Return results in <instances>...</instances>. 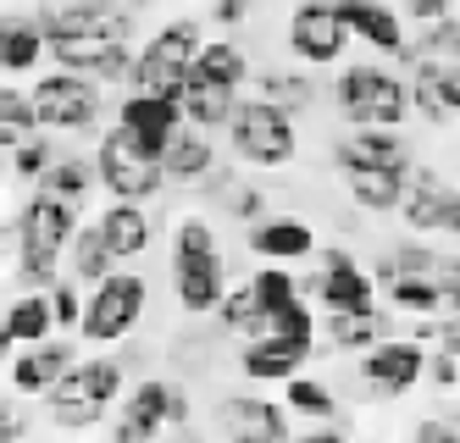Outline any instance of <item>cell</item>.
Here are the masks:
<instances>
[{
    "mask_svg": "<svg viewBox=\"0 0 460 443\" xmlns=\"http://www.w3.org/2000/svg\"><path fill=\"white\" fill-rule=\"evenodd\" d=\"M45 56V33L34 17H0V66L6 73H34Z\"/></svg>",
    "mask_w": 460,
    "mask_h": 443,
    "instance_id": "obj_28",
    "label": "cell"
},
{
    "mask_svg": "<svg viewBox=\"0 0 460 443\" xmlns=\"http://www.w3.org/2000/svg\"><path fill=\"white\" fill-rule=\"evenodd\" d=\"M227 211H239V217H267V199H261L255 189H227Z\"/></svg>",
    "mask_w": 460,
    "mask_h": 443,
    "instance_id": "obj_44",
    "label": "cell"
},
{
    "mask_svg": "<svg viewBox=\"0 0 460 443\" xmlns=\"http://www.w3.org/2000/svg\"><path fill=\"white\" fill-rule=\"evenodd\" d=\"M94 233L106 238L111 261H134V255H145V250H150L155 222L145 217V199H111V206L101 211V222H94Z\"/></svg>",
    "mask_w": 460,
    "mask_h": 443,
    "instance_id": "obj_19",
    "label": "cell"
},
{
    "mask_svg": "<svg viewBox=\"0 0 460 443\" xmlns=\"http://www.w3.org/2000/svg\"><path fill=\"white\" fill-rule=\"evenodd\" d=\"M261 338H288V344H305V350H316V311L294 294V299H283V305H272L267 311V322H261Z\"/></svg>",
    "mask_w": 460,
    "mask_h": 443,
    "instance_id": "obj_30",
    "label": "cell"
},
{
    "mask_svg": "<svg viewBox=\"0 0 460 443\" xmlns=\"http://www.w3.org/2000/svg\"><path fill=\"white\" fill-rule=\"evenodd\" d=\"M6 173H12V166H6V150H0V178H6Z\"/></svg>",
    "mask_w": 460,
    "mask_h": 443,
    "instance_id": "obj_50",
    "label": "cell"
},
{
    "mask_svg": "<svg viewBox=\"0 0 460 443\" xmlns=\"http://www.w3.org/2000/svg\"><path fill=\"white\" fill-rule=\"evenodd\" d=\"M250 288H255V299H261V311H272V305H283V299H294V294H300V288H294V278H288V266H283V261L261 266L255 278H250Z\"/></svg>",
    "mask_w": 460,
    "mask_h": 443,
    "instance_id": "obj_40",
    "label": "cell"
},
{
    "mask_svg": "<svg viewBox=\"0 0 460 443\" xmlns=\"http://www.w3.org/2000/svg\"><path fill=\"white\" fill-rule=\"evenodd\" d=\"M101 106H106V94L94 78L84 73H45L34 84V94H28V111H34V128H61V133H84L101 122Z\"/></svg>",
    "mask_w": 460,
    "mask_h": 443,
    "instance_id": "obj_9",
    "label": "cell"
},
{
    "mask_svg": "<svg viewBox=\"0 0 460 443\" xmlns=\"http://www.w3.org/2000/svg\"><path fill=\"white\" fill-rule=\"evenodd\" d=\"M78 283L73 278H50V322H61V327H78Z\"/></svg>",
    "mask_w": 460,
    "mask_h": 443,
    "instance_id": "obj_41",
    "label": "cell"
},
{
    "mask_svg": "<svg viewBox=\"0 0 460 443\" xmlns=\"http://www.w3.org/2000/svg\"><path fill=\"white\" fill-rule=\"evenodd\" d=\"M344 173V189L355 206H367V211H400V183L405 173L400 166H339Z\"/></svg>",
    "mask_w": 460,
    "mask_h": 443,
    "instance_id": "obj_26",
    "label": "cell"
},
{
    "mask_svg": "<svg viewBox=\"0 0 460 443\" xmlns=\"http://www.w3.org/2000/svg\"><path fill=\"white\" fill-rule=\"evenodd\" d=\"M0 332H6L12 344H40V338H50V299L22 294L17 305H6V322H0Z\"/></svg>",
    "mask_w": 460,
    "mask_h": 443,
    "instance_id": "obj_32",
    "label": "cell"
},
{
    "mask_svg": "<svg viewBox=\"0 0 460 443\" xmlns=\"http://www.w3.org/2000/svg\"><path fill=\"white\" fill-rule=\"evenodd\" d=\"M227 145H234L239 161L250 166H288L300 139H294V117L272 100H234V111H227Z\"/></svg>",
    "mask_w": 460,
    "mask_h": 443,
    "instance_id": "obj_5",
    "label": "cell"
},
{
    "mask_svg": "<svg viewBox=\"0 0 460 443\" xmlns=\"http://www.w3.org/2000/svg\"><path fill=\"white\" fill-rule=\"evenodd\" d=\"M189 421V394L172 383H139V394H128L122 416H117V438L122 443H139L155 438L161 427H183Z\"/></svg>",
    "mask_w": 460,
    "mask_h": 443,
    "instance_id": "obj_13",
    "label": "cell"
},
{
    "mask_svg": "<svg viewBox=\"0 0 460 443\" xmlns=\"http://www.w3.org/2000/svg\"><path fill=\"white\" fill-rule=\"evenodd\" d=\"M421 360H427V350L416 344V338H377V344H367L360 377H367V388H377L383 399H394V394H411L416 388Z\"/></svg>",
    "mask_w": 460,
    "mask_h": 443,
    "instance_id": "obj_14",
    "label": "cell"
},
{
    "mask_svg": "<svg viewBox=\"0 0 460 443\" xmlns=\"http://www.w3.org/2000/svg\"><path fill=\"white\" fill-rule=\"evenodd\" d=\"M189 66L206 73V78H217V84H227V89H239L250 78V61H244V50L234 40H200V50H194Z\"/></svg>",
    "mask_w": 460,
    "mask_h": 443,
    "instance_id": "obj_31",
    "label": "cell"
},
{
    "mask_svg": "<svg viewBox=\"0 0 460 443\" xmlns=\"http://www.w3.org/2000/svg\"><path fill=\"white\" fill-rule=\"evenodd\" d=\"M421 371H427V377H433L444 394H455V383H460V360H455V344L433 350V360H421Z\"/></svg>",
    "mask_w": 460,
    "mask_h": 443,
    "instance_id": "obj_43",
    "label": "cell"
},
{
    "mask_svg": "<svg viewBox=\"0 0 460 443\" xmlns=\"http://www.w3.org/2000/svg\"><path fill=\"white\" fill-rule=\"evenodd\" d=\"M183 122V111H178V100H167V94H145V89H134L122 100V111H117V128L134 139L139 150H150V155H161V145H167V133Z\"/></svg>",
    "mask_w": 460,
    "mask_h": 443,
    "instance_id": "obj_17",
    "label": "cell"
},
{
    "mask_svg": "<svg viewBox=\"0 0 460 443\" xmlns=\"http://www.w3.org/2000/svg\"><path fill=\"white\" fill-rule=\"evenodd\" d=\"M288 383V411H300V416H311V421H333V411H339V399H333V388L327 383H316V377H283Z\"/></svg>",
    "mask_w": 460,
    "mask_h": 443,
    "instance_id": "obj_36",
    "label": "cell"
},
{
    "mask_svg": "<svg viewBox=\"0 0 460 443\" xmlns=\"http://www.w3.org/2000/svg\"><path fill=\"white\" fill-rule=\"evenodd\" d=\"M222 288H227V266L217 250V233L206 222H178V233H172V294H178V305L194 316H206V311H217Z\"/></svg>",
    "mask_w": 460,
    "mask_h": 443,
    "instance_id": "obj_3",
    "label": "cell"
},
{
    "mask_svg": "<svg viewBox=\"0 0 460 443\" xmlns=\"http://www.w3.org/2000/svg\"><path fill=\"white\" fill-rule=\"evenodd\" d=\"M78 227V206L61 194H34L17 217V250H22V283H50L56 278V261L67 255V238Z\"/></svg>",
    "mask_w": 460,
    "mask_h": 443,
    "instance_id": "obj_2",
    "label": "cell"
},
{
    "mask_svg": "<svg viewBox=\"0 0 460 443\" xmlns=\"http://www.w3.org/2000/svg\"><path fill=\"white\" fill-rule=\"evenodd\" d=\"M211 421H217V432H227V438H288V416L278 411V404L250 399V394L222 399L217 411H211Z\"/></svg>",
    "mask_w": 460,
    "mask_h": 443,
    "instance_id": "obj_21",
    "label": "cell"
},
{
    "mask_svg": "<svg viewBox=\"0 0 460 443\" xmlns=\"http://www.w3.org/2000/svg\"><path fill=\"white\" fill-rule=\"evenodd\" d=\"M67 250H73V283H101L111 271V250H106V238L94 227H73Z\"/></svg>",
    "mask_w": 460,
    "mask_h": 443,
    "instance_id": "obj_34",
    "label": "cell"
},
{
    "mask_svg": "<svg viewBox=\"0 0 460 443\" xmlns=\"http://www.w3.org/2000/svg\"><path fill=\"white\" fill-rule=\"evenodd\" d=\"M455 45H460V22H455V12L449 17H433V22H427V33H421V40L416 45H405V56L411 61H455Z\"/></svg>",
    "mask_w": 460,
    "mask_h": 443,
    "instance_id": "obj_37",
    "label": "cell"
},
{
    "mask_svg": "<svg viewBox=\"0 0 460 443\" xmlns=\"http://www.w3.org/2000/svg\"><path fill=\"white\" fill-rule=\"evenodd\" d=\"M411 94V111H421L433 128H455V111H460V73L455 61H416V73L405 84Z\"/></svg>",
    "mask_w": 460,
    "mask_h": 443,
    "instance_id": "obj_16",
    "label": "cell"
},
{
    "mask_svg": "<svg viewBox=\"0 0 460 443\" xmlns=\"http://www.w3.org/2000/svg\"><path fill=\"white\" fill-rule=\"evenodd\" d=\"M122 394V360H67V371L45 388V411L56 427H94L106 404Z\"/></svg>",
    "mask_w": 460,
    "mask_h": 443,
    "instance_id": "obj_4",
    "label": "cell"
},
{
    "mask_svg": "<svg viewBox=\"0 0 460 443\" xmlns=\"http://www.w3.org/2000/svg\"><path fill=\"white\" fill-rule=\"evenodd\" d=\"M288 50L300 56L305 66H333L349 50V28H344L333 0H305V6H294V17H288Z\"/></svg>",
    "mask_w": 460,
    "mask_h": 443,
    "instance_id": "obj_12",
    "label": "cell"
},
{
    "mask_svg": "<svg viewBox=\"0 0 460 443\" xmlns=\"http://www.w3.org/2000/svg\"><path fill=\"white\" fill-rule=\"evenodd\" d=\"M22 432H28V416H22V404L0 399V443H6V438H22Z\"/></svg>",
    "mask_w": 460,
    "mask_h": 443,
    "instance_id": "obj_45",
    "label": "cell"
},
{
    "mask_svg": "<svg viewBox=\"0 0 460 443\" xmlns=\"http://www.w3.org/2000/svg\"><path fill=\"white\" fill-rule=\"evenodd\" d=\"M305 344H288V338H250V350L239 355V366H244V377H255V383H283V377H294V371L305 366Z\"/></svg>",
    "mask_w": 460,
    "mask_h": 443,
    "instance_id": "obj_25",
    "label": "cell"
},
{
    "mask_svg": "<svg viewBox=\"0 0 460 443\" xmlns=\"http://www.w3.org/2000/svg\"><path fill=\"white\" fill-rule=\"evenodd\" d=\"M339 111L349 128H400L411 117L405 78L388 66H344L339 73Z\"/></svg>",
    "mask_w": 460,
    "mask_h": 443,
    "instance_id": "obj_7",
    "label": "cell"
},
{
    "mask_svg": "<svg viewBox=\"0 0 460 443\" xmlns=\"http://www.w3.org/2000/svg\"><path fill=\"white\" fill-rule=\"evenodd\" d=\"M155 161H161V178H167V183H206L211 166H217V150H211L206 133H194V128L178 122Z\"/></svg>",
    "mask_w": 460,
    "mask_h": 443,
    "instance_id": "obj_20",
    "label": "cell"
},
{
    "mask_svg": "<svg viewBox=\"0 0 460 443\" xmlns=\"http://www.w3.org/2000/svg\"><path fill=\"white\" fill-rule=\"evenodd\" d=\"M400 206H405V222H411L416 233H449V238H455V227H460L455 178H444L438 166H405Z\"/></svg>",
    "mask_w": 460,
    "mask_h": 443,
    "instance_id": "obj_11",
    "label": "cell"
},
{
    "mask_svg": "<svg viewBox=\"0 0 460 443\" xmlns=\"http://www.w3.org/2000/svg\"><path fill=\"white\" fill-rule=\"evenodd\" d=\"M45 161H50V145L34 139V133H28L22 145H12V173H17V178H40V173H45Z\"/></svg>",
    "mask_w": 460,
    "mask_h": 443,
    "instance_id": "obj_42",
    "label": "cell"
},
{
    "mask_svg": "<svg viewBox=\"0 0 460 443\" xmlns=\"http://www.w3.org/2000/svg\"><path fill=\"white\" fill-rule=\"evenodd\" d=\"M333 6L349 28V40H367L383 56H405V22L394 6H377V0H333Z\"/></svg>",
    "mask_w": 460,
    "mask_h": 443,
    "instance_id": "obj_18",
    "label": "cell"
},
{
    "mask_svg": "<svg viewBox=\"0 0 460 443\" xmlns=\"http://www.w3.org/2000/svg\"><path fill=\"white\" fill-rule=\"evenodd\" d=\"M28 133H34V111H28V94H17V89L0 84V150L22 145Z\"/></svg>",
    "mask_w": 460,
    "mask_h": 443,
    "instance_id": "obj_39",
    "label": "cell"
},
{
    "mask_svg": "<svg viewBox=\"0 0 460 443\" xmlns=\"http://www.w3.org/2000/svg\"><path fill=\"white\" fill-rule=\"evenodd\" d=\"M333 322H327V344L333 350H367V344H377V338H388V316L377 311H327Z\"/></svg>",
    "mask_w": 460,
    "mask_h": 443,
    "instance_id": "obj_29",
    "label": "cell"
},
{
    "mask_svg": "<svg viewBox=\"0 0 460 443\" xmlns=\"http://www.w3.org/2000/svg\"><path fill=\"white\" fill-rule=\"evenodd\" d=\"M67 360H73V350L67 344H50V338H40L34 350H22L17 360H12V383H17V394H45L61 371H67Z\"/></svg>",
    "mask_w": 460,
    "mask_h": 443,
    "instance_id": "obj_27",
    "label": "cell"
},
{
    "mask_svg": "<svg viewBox=\"0 0 460 443\" xmlns=\"http://www.w3.org/2000/svg\"><path fill=\"white\" fill-rule=\"evenodd\" d=\"M261 100H272V106H283L294 117L300 106H311V100H316V89H311L305 73H267V78H261Z\"/></svg>",
    "mask_w": 460,
    "mask_h": 443,
    "instance_id": "obj_38",
    "label": "cell"
},
{
    "mask_svg": "<svg viewBox=\"0 0 460 443\" xmlns=\"http://www.w3.org/2000/svg\"><path fill=\"white\" fill-rule=\"evenodd\" d=\"M250 12V0H217V22H239Z\"/></svg>",
    "mask_w": 460,
    "mask_h": 443,
    "instance_id": "obj_48",
    "label": "cell"
},
{
    "mask_svg": "<svg viewBox=\"0 0 460 443\" xmlns=\"http://www.w3.org/2000/svg\"><path fill=\"white\" fill-rule=\"evenodd\" d=\"M45 6H67V0H45Z\"/></svg>",
    "mask_w": 460,
    "mask_h": 443,
    "instance_id": "obj_52",
    "label": "cell"
},
{
    "mask_svg": "<svg viewBox=\"0 0 460 443\" xmlns=\"http://www.w3.org/2000/svg\"><path fill=\"white\" fill-rule=\"evenodd\" d=\"M416 438H421V443H455V421H421Z\"/></svg>",
    "mask_w": 460,
    "mask_h": 443,
    "instance_id": "obj_47",
    "label": "cell"
},
{
    "mask_svg": "<svg viewBox=\"0 0 460 443\" xmlns=\"http://www.w3.org/2000/svg\"><path fill=\"white\" fill-rule=\"evenodd\" d=\"M45 50L84 78H122L128 73V40H134V22L111 0H67V6H45L40 17Z\"/></svg>",
    "mask_w": 460,
    "mask_h": 443,
    "instance_id": "obj_1",
    "label": "cell"
},
{
    "mask_svg": "<svg viewBox=\"0 0 460 443\" xmlns=\"http://www.w3.org/2000/svg\"><path fill=\"white\" fill-rule=\"evenodd\" d=\"M405 12L421 17V22H433V17H449L455 12V0H405Z\"/></svg>",
    "mask_w": 460,
    "mask_h": 443,
    "instance_id": "obj_46",
    "label": "cell"
},
{
    "mask_svg": "<svg viewBox=\"0 0 460 443\" xmlns=\"http://www.w3.org/2000/svg\"><path fill=\"white\" fill-rule=\"evenodd\" d=\"M89 288L94 294L78 305V332L89 338V344H117V338H128L139 327L145 299H150L139 271H106V278L89 283Z\"/></svg>",
    "mask_w": 460,
    "mask_h": 443,
    "instance_id": "obj_6",
    "label": "cell"
},
{
    "mask_svg": "<svg viewBox=\"0 0 460 443\" xmlns=\"http://www.w3.org/2000/svg\"><path fill=\"white\" fill-rule=\"evenodd\" d=\"M311 299L322 305V311H372V305H377V283L344 250H327L322 271L311 278Z\"/></svg>",
    "mask_w": 460,
    "mask_h": 443,
    "instance_id": "obj_15",
    "label": "cell"
},
{
    "mask_svg": "<svg viewBox=\"0 0 460 443\" xmlns=\"http://www.w3.org/2000/svg\"><path fill=\"white\" fill-rule=\"evenodd\" d=\"M89 183H94V166H89V161H78V155L45 161V173H40V189H45V194H61V199H73V206L89 194Z\"/></svg>",
    "mask_w": 460,
    "mask_h": 443,
    "instance_id": "obj_35",
    "label": "cell"
},
{
    "mask_svg": "<svg viewBox=\"0 0 460 443\" xmlns=\"http://www.w3.org/2000/svg\"><path fill=\"white\" fill-rule=\"evenodd\" d=\"M333 161L339 166H411V150H405V139L394 128H355L349 139H339L333 145Z\"/></svg>",
    "mask_w": 460,
    "mask_h": 443,
    "instance_id": "obj_22",
    "label": "cell"
},
{
    "mask_svg": "<svg viewBox=\"0 0 460 443\" xmlns=\"http://www.w3.org/2000/svg\"><path fill=\"white\" fill-rule=\"evenodd\" d=\"M6 350H12V338H6V332H0V360H6Z\"/></svg>",
    "mask_w": 460,
    "mask_h": 443,
    "instance_id": "obj_49",
    "label": "cell"
},
{
    "mask_svg": "<svg viewBox=\"0 0 460 443\" xmlns=\"http://www.w3.org/2000/svg\"><path fill=\"white\" fill-rule=\"evenodd\" d=\"M234 100H239V89H227V84H217V78H206V73H183V89H178V111L194 122V128H222L227 122V111H234Z\"/></svg>",
    "mask_w": 460,
    "mask_h": 443,
    "instance_id": "obj_23",
    "label": "cell"
},
{
    "mask_svg": "<svg viewBox=\"0 0 460 443\" xmlns=\"http://www.w3.org/2000/svg\"><path fill=\"white\" fill-rule=\"evenodd\" d=\"M388 299L400 305V311H416V316L444 311V305H449L438 278H421V271H394V278H388Z\"/></svg>",
    "mask_w": 460,
    "mask_h": 443,
    "instance_id": "obj_33",
    "label": "cell"
},
{
    "mask_svg": "<svg viewBox=\"0 0 460 443\" xmlns=\"http://www.w3.org/2000/svg\"><path fill=\"white\" fill-rule=\"evenodd\" d=\"M194 50H200V22H194V17H172V22L139 50V61H128V78H134V89H145V94L178 100Z\"/></svg>",
    "mask_w": 460,
    "mask_h": 443,
    "instance_id": "obj_8",
    "label": "cell"
},
{
    "mask_svg": "<svg viewBox=\"0 0 460 443\" xmlns=\"http://www.w3.org/2000/svg\"><path fill=\"white\" fill-rule=\"evenodd\" d=\"M94 178H101L117 199H150L167 189V178H161V161L150 150H139L134 139H128L122 128L101 133V145H94Z\"/></svg>",
    "mask_w": 460,
    "mask_h": 443,
    "instance_id": "obj_10",
    "label": "cell"
},
{
    "mask_svg": "<svg viewBox=\"0 0 460 443\" xmlns=\"http://www.w3.org/2000/svg\"><path fill=\"white\" fill-rule=\"evenodd\" d=\"M122 6H145V0H122Z\"/></svg>",
    "mask_w": 460,
    "mask_h": 443,
    "instance_id": "obj_51",
    "label": "cell"
},
{
    "mask_svg": "<svg viewBox=\"0 0 460 443\" xmlns=\"http://www.w3.org/2000/svg\"><path fill=\"white\" fill-rule=\"evenodd\" d=\"M250 250L261 261H305L316 250V233L305 222H294V217H272V222L250 227Z\"/></svg>",
    "mask_w": 460,
    "mask_h": 443,
    "instance_id": "obj_24",
    "label": "cell"
}]
</instances>
